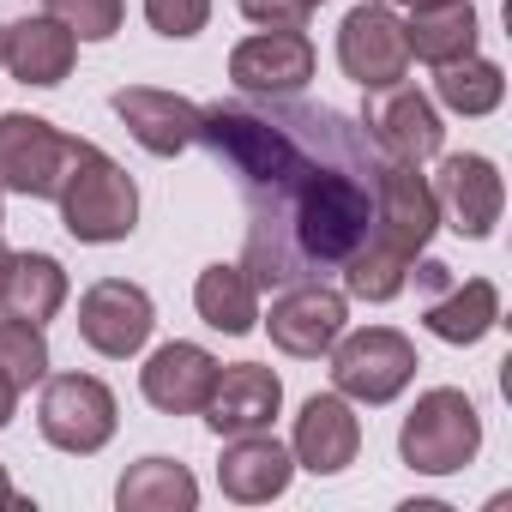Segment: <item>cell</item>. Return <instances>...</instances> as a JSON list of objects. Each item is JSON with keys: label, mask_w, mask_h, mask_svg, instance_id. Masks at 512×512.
<instances>
[{"label": "cell", "mask_w": 512, "mask_h": 512, "mask_svg": "<svg viewBox=\"0 0 512 512\" xmlns=\"http://www.w3.org/2000/svg\"><path fill=\"white\" fill-rule=\"evenodd\" d=\"M199 145L241 187V272L260 290L326 278L368 241L380 151L362 121L296 97H235L199 109Z\"/></svg>", "instance_id": "1"}, {"label": "cell", "mask_w": 512, "mask_h": 512, "mask_svg": "<svg viewBox=\"0 0 512 512\" xmlns=\"http://www.w3.org/2000/svg\"><path fill=\"white\" fill-rule=\"evenodd\" d=\"M55 205H61L67 235L91 241V247L127 241L139 229V187H133V175L91 139H73L61 187H55Z\"/></svg>", "instance_id": "2"}, {"label": "cell", "mask_w": 512, "mask_h": 512, "mask_svg": "<svg viewBox=\"0 0 512 512\" xmlns=\"http://www.w3.org/2000/svg\"><path fill=\"white\" fill-rule=\"evenodd\" d=\"M482 452V416L458 386H434L398 428V458L422 476H452Z\"/></svg>", "instance_id": "3"}, {"label": "cell", "mask_w": 512, "mask_h": 512, "mask_svg": "<svg viewBox=\"0 0 512 512\" xmlns=\"http://www.w3.org/2000/svg\"><path fill=\"white\" fill-rule=\"evenodd\" d=\"M326 356H332V392H344L350 404H392L422 368L416 344L392 326H362V332L338 338Z\"/></svg>", "instance_id": "4"}, {"label": "cell", "mask_w": 512, "mask_h": 512, "mask_svg": "<svg viewBox=\"0 0 512 512\" xmlns=\"http://www.w3.org/2000/svg\"><path fill=\"white\" fill-rule=\"evenodd\" d=\"M115 392L97 380V374H49L43 380V398H37V428L55 452H73V458H91L115 440Z\"/></svg>", "instance_id": "5"}, {"label": "cell", "mask_w": 512, "mask_h": 512, "mask_svg": "<svg viewBox=\"0 0 512 512\" xmlns=\"http://www.w3.org/2000/svg\"><path fill=\"white\" fill-rule=\"evenodd\" d=\"M434 229H440V205H434V187H428L422 163L380 157L374 163V229H368V241L416 260L434 241Z\"/></svg>", "instance_id": "6"}, {"label": "cell", "mask_w": 512, "mask_h": 512, "mask_svg": "<svg viewBox=\"0 0 512 512\" xmlns=\"http://www.w3.org/2000/svg\"><path fill=\"white\" fill-rule=\"evenodd\" d=\"M338 67L344 79H356L362 91H386L410 73V43H404V19L386 0H362L338 25Z\"/></svg>", "instance_id": "7"}, {"label": "cell", "mask_w": 512, "mask_h": 512, "mask_svg": "<svg viewBox=\"0 0 512 512\" xmlns=\"http://www.w3.org/2000/svg\"><path fill=\"white\" fill-rule=\"evenodd\" d=\"M73 139L43 121V115H0V193H25V199H55L61 169H67Z\"/></svg>", "instance_id": "8"}, {"label": "cell", "mask_w": 512, "mask_h": 512, "mask_svg": "<svg viewBox=\"0 0 512 512\" xmlns=\"http://www.w3.org/2000/svg\"><path fill=\"white\" fill-rule=\"evenodd\" d=\"M151 332H157V308H151V296H145L139 284L103 278V284H91V290L79 296V338H85L97 356L127 362V356H139V350L151 344Z\"/></svg>", "instance_id": "9"}, {"label": "cell", "mask_w": 512, "mask_h": 512, "mask_svg": "<svg viewBox=\"0 0 512 512\" xmlns=\"http://www.w3.org/2000/svg\"><path fill=\"white\" fill-rule=\"evenodd\" d=\"M344 320H350V296L332 290V284H320V278H308V284H290V290L272 302L266 332H272V344H278L284 356L320 362V356L344 338Z\"/></svg>", "instance_id": "10"}, {"label": "cell", "mask_w": 512, "mask_h": 512, "mask_svg": "<svg viewBox=\"0 0 512 512\" xmlns=\"http://www.w3.org/2000/svg\"><path fill=\"white\" fill-rule=\"evenodd\" d=\"M362 133L374 139V151L380 157H398V163H428V157H440V145H446V127H440V109L416 91V85H386V91H374V103H368V115H362Z\"/></svg>", "instance_id": "11"}, {"label": "cell", "mask_w": 512, "mask_h": 512, "mask_svg": "<svg viewBox=\"0 0 512 512\" xmlns=\"http://www.w3.org/2000/svg\"><path fill=\"white\" fill-rule=\"evenodd\" d=\"M434 187V205H440V223L458 229L464 241H488L494 223H500V205H506V181L488 157L476 151H458L440 163V175L428 181Z\"/></svg>", "instance_id": "12"}, {"label": "cell", "mask_w": 512, "mask_h": 512, "mask_svg": "<svg viewBox=\"0 0 512 512\" xmlns=\"http://www.w3.org/2000/svg\"><path fill=\"white\" fill-rule=\"evenodd\" d=\"M278 410H284V380L272 368H260V362H229V368H217L211 398H205L199 416H205V428L217 440H229V434H260V428H272Z\"/></svg>", "instance_id": "13"}, {"label": "cell", "mask_w": 512, "mask_h": 512, "mask_svg": "<svg viewBox=\"0 0 512 512\" xmlns=\"http://www.w3.org/2000/svg\"><path fill=\"white\" fill-rule=\"evenodd\" d=\"M229 79L247 97H296L314 79V43H308V31H260V37L235 43Z\"/></svg>", "instance_id": "14"}, {"label": "cell", "mask_w": 512, "mask_h": 512, "mask_svg": "<svg viewBox=\"0 0 512 512\" xmlns=\"http://www.w3.org/2000/svg\"><path fill=\"white\" fill-rule=\"evenodd\" d=\"M362 452V416L350 410L344 392H314L296 416V434H290V458L314 476H338L350 470Z\"/></svg>", "instance_id": "15"}, {"label": "cell", "mask_w": 512, "mask_h": 512, "mask_svg": "<svg viewBox=\"0 0 512 512\" xmlns=\"http://www.w3.org/2000/svg\"><path fill=\"white\" fill-rule=\"evenodd\" d=\"M211 380H217V356L199 350V344H187V338L157 344L145 356V368H139V392L163 416H199L205 398H211Z\"/></svg>", "instance_id": "16"}, {"label": "cell", "mask_w": 512, "mask_h": 512, "mask_svg": "<svg viewBox=\"0 0 512 512\" xmlns=\"http://www.w3.org/2000/svg\"><path fill=\"white\" fill-rule=\"evenodd\" d=\"M79 61V37L37 13V19H13V25H0V67H7L19 85H37V91H55Z\"/></svg>", "instance_id": "17"}, {"label": "cell", "mask_w": 512, "mask_h": 512, "mask_svg": "<svg viewBox=\"0 0 512 512\" xmlns=\"http://www.w3.org/2000/svg\"><path fill=\"white\" fill-rule=\"evenodd\" d=\"M109 103H115V115L127 121V133H133L151 157H181L187 145H199V103H187V97H175V91L121 85Z\"/></svg>", "instance_id": "18"}, {"label": "cell", "mask_w": 512, "mask_h": 512, "mask_svg": "<svg viewBox=\"0 0 512 512\" xmlns=\"http://www.w3.org/2000/svg\"><path fill=\"white\" fill-rule=\"evenodd\" d=\"M290 476H296V458H290V446L272 440V428H260V434H229L223 464H217V488L229 500H241V506L278 500L290 488Z\"/></svg>", "instance_id": "19"}, {"label": "cell", "mask_w": 512, "mask_h": 512, "mask_svg": "<svg viewBox=\"0 0 512 512\" xmlns=\"http://www.w3.org/2000/svg\"><path fill=\"white\" fill-rule=\"evenodd\" d=\"M422 326L440 338V344H482L494 326H500V290L488 278H452L440 296H428L422 308Z\"/></svg>", "instance_id": "20"}, {"label": "cell", "mask_w": 512, "mask_h": 512, "mask_svg": "<svg viewBox=\"0 0 512 512\" xmlns=\"http://www.w3.org/2000/svg\"><path fill=\"white\" fill-rule=\"evenodd\" d=\"M61 308H67V266L55 253H13L7 284H0V314L49 326Z\"/></svg>", "instance_id": "21"}, {"label": "cell", "mask_w": 512, "mask_h": 512, "mask_svg": "<svg viewBox=\"0 0 512 512\" xmlns=\"http://www.w3.org/2000/svg\"><path fill=\"white\" fill-rule=\"evenodd\" d=\"M193 308L211 332L223 338H247L253 326H260V284H253L241 266H205L199 284H193Z\"/></svg>", "instance_id": "22"}, {"label": "cell", "mask_w": 512, "mask_h": 512, "mask_svg": "<svg viewBox=\"0 0 512 512\" xmlns=\"http://www.w3.org/2000/svg\"><path fill=\"white\" fill-rule=\"evenodd\" d=\"M404 43H410V61H428V67L464 61V55H476V7H470V0L416 7L404 19Z\"/></svg>", "instance_id": "23"}, {"label": "cell", "mask_w": 512, "mask_h": 512, "mask_svg": "<svg viewBox=\"0 0 512 512\" xmlns=\"http://www.w3.org/2000/svg\"><path fill=\"white\" fill-rule=\"evenodd\" d=\"M115 506L121 512H193L199 506V482L175 458H139L115 482Z\"/></svg>", "instance_id": "24"}, {"label": "cell", "mask_w": 512, "mask_h": 512, "mask_svg": "<svg viewBox=\"0 0 512 512\" xmlns=\"http://www.w3.org/2000/svg\"><path fill=\"white\" fill-rule=\"evenodd\" d=\"M434 97H440V109L476 121V115H494V109H500V97H506V73H500L494 61H482V55H464V61L434 67Z\"/></svg>", "instance_id": "25"}, {"label": "cell", "mask_w": 512, "mask_h": 512, "mask_svg": "<svg viewBox=\"0 0 512 512\" xmlns=\"http://www.w3.org/2000/svg\"><path fill=\"white\" fill-rule=\"evenodd\" d=\"M410 266L416 260H404V253H392L380 241H362L350 260L338 266L344 272V296H356V302H392L410 284Z\"/></svg>", "instance_id": "26"}, {"label": "cell", "mask_w": 512, "mask_h": 512, "mask_svg": "<svg viewBox=\"0 0 512 512\" xmlns=\"http://www.w3.org/2000/svg\"><path fill=\"white\" fill-rule=\"evenodd\" d=\"M0 374L19 392H31L37 380H49V338L31 320H0Z\"/></svg>", "instance_id": "27"}, {"label": "cell", "mask_w": 512, "mask_h": 512, "mask_svg": "<svg viewBox=\"0 0 512 512\" xmlns=\"http://www.w3.org/2000/svg\"><path fill=\"white\" fill-rule=\"evenodd\" d=\"M43 13L61 19L79 43H109V37L121 31L127 0H43Z\"/></svg>", "instance_id": "28"}, {"label": "cell", "mask_w": 512, "mask_h": 512, "mask_svg": "<svg viewBox=\"0 0 512 512\" xmlns=\"http://www.w3.org/2000/svg\"><path fill=\"white\" fill-rule=\"evenodd\" d=\"M145 19H151L157 37L187 43V37H199L211 25V0H145Z\"/></svg>", "instance_id": "29"}, {"label": "cell", "mask_w": 512, "mask_h": 512, "mask_svg": "<svg viewBox=\"0 0 512 512\" xmlns=\"http://www.w3.org/2000/svg\"><path fill=\"white\" fill-rule=\"evenodd\" d=\"M241 13L260 25V31H302L314 0H241Z\"/></svg>", "instance_id": "30"}, {"label": "cell", "mask_w": 512, "mask_h": 512, "mask_svg": "<svg viewBox=\"0 0 512 512\" xmlns=\"http://www.w3.org/2000/svg\"><path fill=\"white\" fill-rule=\"evenodd\" d=\"M19 398H25V392H19V386H13L7 374H0V428H7V422L19 416Z\"/></svg>", "instance_id": "31"}, {"label": "cell", "mask_w": 512, "mask_h": 512, "mask_svg": "<svg viewBox=\"0 0 512 512\" xmlns=\"http://www.w3.org/2000/svg\"><path fill=\"white\" fill-rule=\"evenodd\" d=\"M0 506H25V494L13 488V476H7V464H0Z\"/></svg>", "instance_id": "32"}, {"label": "cell", "mask_w": 512, "mask_h": 512, "mask_svg": "<svg viewBox=\"0 0 512 512\" xmlns=\"http://www.w3.org/2000/svg\"><path fill=\"white\" fill-rule=\"evenodd\" d=\"M7 266H13V247L0 241V284H7Z\"/></svg>", "instance_id": "33"}, {"label": "cell", "mask_w": 512, "mask_h": 512, "mask_svg": "<svg viewBox=\"0 0 512 512\" xmlns=\"http://www.w3.org/2000/svg\"><path fill=\"white\" fill-rule=\"evenodd\" d=\"M392 7H410L416 13V7H440V0H392Z\"/></svg>", "instance_id": "34"}, {"label": "cell", "mask_w": 512, "mask_h": 512, "mask_svg": "<svg viewBox=\"0 0 512 512\" xmlns=\"http://www.w3.org/2000/svg\"><path fill=\"white\" fill-rule=\"evenodd\" d=\"M314 7H320V0H314Z\"/></svg>", "instance_id": "35"}, {"label": "cell", "mask_w": 512, "mask_h": 512, "mask_svg": "<svg viewBox=\"0 0 512 512\" xmlns=\"http://www.w3.org/2000/svg\"><path fill=\"white\" fill-rule=\"evenodd\" d=\"M0 223H7V217H0Z\"/></svg>", "instance_id": "36"}]
</instances>
